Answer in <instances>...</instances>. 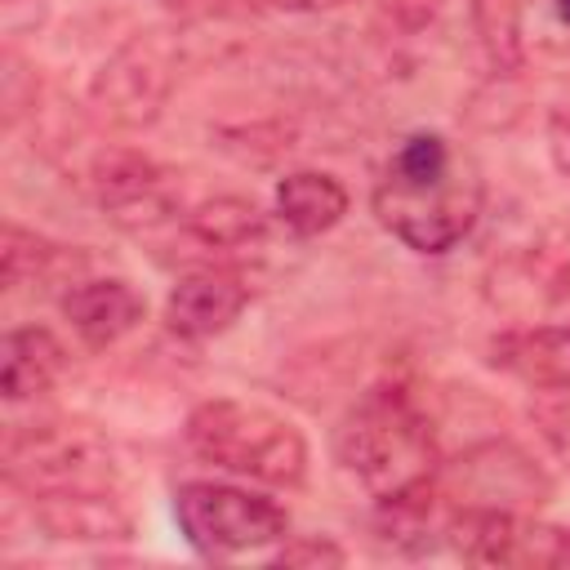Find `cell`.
<instances>
[{"label": "cell", "instance_id": "6da1fadb", "mask_svg": "<svg viewBox=\"0 0 570 570\" xmlns=\"http://www.w3.org/2000/svg\"><path fill=\"white\" fill-rule=\"evenodd\" d=\"M334 459L374 503L436 481V441L405 387H370L338 419Z\"/></svg>", "mask_w": 570, "mask_h": 570}, {"label": "cell", "instance_id": "7a4b0ae2", "mask_svg": "<svg viewBox=\"0 0 570 570\" xmlns=\"http://www.w3.org/2000/svg\"><path fill=\"white\" fill-rule=\"evenodd\" d=\"M187 450L232 476L294 490L307 481V436L298 432L294 419L276 414L263 401L245 396H209L187 414Z\"/></svg>", "mask_w": 570, "mask_h": 570}, {"label": "cell", "instance_id": "3957f363", "mask_svg": "<svg viewBox=\"0 0 570 570\" xmlns=\"http://www.w3.org/2000/svg\"><path fill=\"white\" fill-rule=\"evenodd\" d=\"M481 174L468 160H454L436 178H401L383 169L374 183V214L379 223L414 254H445L454 249L481 218Z\"/></svg>", "mask_w": 570, "mask_h": 570}, {"label": "cell", "instance_id": "277c9868", "mask_svg": "<svg viewBox=\"0 0 570 570\" xmlns=\"http://www.w3.org/2000/svg\"><path fill=\"white\" fill-rule=\"evenodd\" d=\"M174 517L191 552L205 561L263 552L289 534V512L276 499L223 481H183L174 490Z\"/></svg>", "mask_w": 570, "mask_h": 570}, {"label": "cell", "instance_id": "5b68a950", "mask_svg": "<svg viewBox=\"0 0 570 570\" xmlns=\"http://www.w3.org/2000/svg\"><path fill=\"white\" fill-rule=\"evenodd\" d=\"M441 543L468 566H517V570L570 566V525L525 517L521 508L450 503Z\"/></svg>", "mask_w": 570, "mask_h": 570}, {"label": "cell", "instance_id": "8992f818", "mask_svg": "<svg viewBox=\"0 0 570 570\" xmlns=\"http://www.w3.org/2000/svg\"><path fill=\"white\" fill-rule=\"evenodd\" d=\"M9 481L27 494L49 490H85L111 481V459L89 428L71 423H40L9 441Z\"/></svg>", "mask_w": 570, "mask_h": 570}, {"label": "cell", "instance_id": "52a82bcc", "mask_svg": "<svg viewBox=\"0 0 570 570\" xmlns=\"http://www.w3.org/2000/svg\"><path fill=\"white\" fill-rule=\"evenodd\" d=\"M169 85H174V45L160 31H147L120 45L102 62L94 80V102L116 125H147L165 107Z\"/></svg>", "mask_w": 570, "mask_h": 570}, {"label": "cell", "instance_id": "ba28073f", "mask_svg": "<svg viewBox=\"0 0 570 570\" xmlns=\"http://www.w3.org/2000/svg\"><path fill=\"white\" fill-rule=\"evenodd\" d=\"M94 196L102 214L125 232H147L178 214L174 174L138 151H116L94 165Z\"/></svg>", "mask_w": 570, "mask_h": 570}, {"label": "cell", "instance_id": "9c48e42d", "mask_svg": "<svg viewBox=\"0 0 570 570\" xmlns=\"http://www.w3.org/2000/svg\"><path fill=\"white\" fill-rule=\"evenodd\" d=\"M450 485L454 490L445 499L476 503V508H525V503H543L552 494V481L512 441H485V445L468 450L450 468Z\"/></svg>", "mask_w": 570, "mask_h": 570}, {"label": "cell", "instance_id": "30bf717a", "mask_svg": "<svg viewBox=\"0 0 570 570\" xmlns=\"http://www.w3.org/2000/svg\"><path fill=\"white\" fill-rule=\"evenodd\" d=\"M249 303V285L227 272V267H196L187 276L174 281L169 298H165V325L178 338H214L223 330H232V321L245 312Z\"/></svg>", "mask_w": 570, "mask_h": 570}, {"label": "cell", "instance_id": "8fae6325", "mask_svg": "<svg viewBox=\"0 0 570 570\" xmlns=\"http://www.w3.org/2000/svg\"><path fill=\"white\" fill-rule=\"evenodd\" d=\"M58 307L85 347H111L142 321L147 298L120 276H85L62 289Z\"/></svg>", "mask_w": 570, "mask_h": 570}, {"label": "cell", "instance_id": "7c38bea8", "mask_svg": "<svg viewBox=\"0 0 570 570\" xmlns=\"http://www.w3.org/2000/svg\"><path fill=\"white\" fill-rule=\"evenodd\" d=\"M490 365L530 392H570V325H521L490 338Z\"/></svg>", "mask_w": 570, "mask_h": 570}, {"label": "cell", "instance_id": "4fadbf2b", "mask_svg": "<svg viewBox=\"0 0 570 570\" xmlns=\"http://www.w3.org/2000/svg\"><path fill=\"white\" fill-rule=\"evenodd\" d=\"M31 517L40 521V530H45L49 539L111 543V539H129V534H134L129 512L107 494V485L31 494Z\"/></svg>", "mask_w": 570, "mask_h": 570}, {"label": "cell", "instance_id": "5bb4252c", "mask_svg": "<svg viewBox=\"0 0 570 570\" xmlns=\"http://www.w3.org/2000/svg\"><path fill=\"white\" fill-rule=\"evenodd\" d=\"M67 370V347L45 325H18L4 334L0 347V392L4 401H36L45 396Z\"/></svg>", "mask_w": 570, "mask_h": 570}, {"label": "cell", "instance_id": "9a60e30c", "mask_svg": "<svg viewBox=\"0 0 570 570\" xmlns=\"http://www.w3.org/2000/svg\"><path fill=\"white\" fill-rule=\"evenodd\" d=\"M347 214V187L321 169H294L276 183V218L294 236H321Z\"/></svg>", "mask_w": 570, "mask_h": 570}, {"label": "cell", "instance_id": "2e32d148", "mask_svg": "<svg viewBox=\"0 0 570 570\" xmlns=\"http://www.w3.org/2000/svg\"><path fill=\"white\" fill-rule=\"evenodd\" d=\"M187 232L205 249H249L267 236V214L245 196H214L187 214Z\"/></svg>", "mask_w": 570, "mask_h": 570}, {"label": "cell", "instance_id": "e0dca14e", "mask_svg": "<svg viewBox=\"0 0 570 570\" xmlns=\"http://www.w3.org/2000/svg\"><path fill=\"white\" fill-rule=\"evenodd\" d=\"M521 18H525V0H472V22H476L490 67H499V71L521 67V58H525Z\"/></svg>", "mask_w": 570, "mask_h": 570}, {"label": "cell", "instance_id": "ac0fdd59", "mask_svg": "<svg viewBox=\"0 0 570 570\" xmlns=\"http://www.w3.org/2000/svg\"><path fill=\"white\" fill-rule=\"evenodd\" d=\"M0 263H4V285L9 289H22V285H36V281L49 276V267L58 263V249L49 240H40L36 232L18 227V223H4Z\"/></svg>", "mask_w": 570, "mask_h": 570}, {"label": "cell", "instance_id": "d6986e66", "mask_svg": "<svg viewBox=\"0 0 570 570\" xmlns=\"http://www.w3.org/2000/svg\"><path fill=\"white\" fill-rule=\"evenodd\" d=\"M343 561H347V552L325 534L281 539L276 552H272V566H312V570H321V566H343Z\"/></svg>", "mask_w": 570, "mask_h": 570}, {"label": "cell", "instance_id": "ffe728a7", "mask_svg": "<svg viewBox=\"0 0 570 570\" xmlns=\"http://www.w3.org/2000/svg\"><path fill=\"white\" fill-rule=\"evenodd\" d=\"M548 156H552L557 174L570 178V102L552 107V116H548Z\"/></svg>", "mask_w": 570, "mask_h": 570}, {"label": "cell", "instance_id": "44dd1931", "mask_svg": "<svg viewBox=\"0 0 570 570\" xmlns=\"http://www.w3.org/2000/svg\"><path fill=\"white\" fill-rule=\"evenodd\" d=\"M249 4L263 13H325V9H338L347 0H249Z\"/></svg>", "mask_w": 570, "mask_h": 570}, {"label": "cell", "instance_id": "7402d4cb", "mask_svg": "<svg viewBox=\"0 0 570 570\" xmlns=\"http://www.w3.org/2000/svg\"><path fill=\"white\" fill-rule=\"evenodd\" d=\"M543 432H548V441L561 450V459L570 463V414H543Z\"/></svg>", "mask_w": 570, "mask_h": 570}, {"label": "cell", "instance_id": "603a6c76", "mask_svg": "<svg viewBox=\"0 0 570 570\" xmlns=\"http://www.w3.org/2000/svg\"><path fill=\"white\" fill-rule=\"evenodd\" d=\"M557 18L570 27V0H557Z\"/></svg>", "mask_w": 570, "mask_h": 570}]
</instances>
